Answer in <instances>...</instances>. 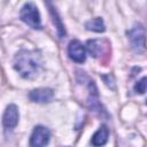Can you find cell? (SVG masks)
Segmentation results:
<instances>
[{
    "label": "cell",
    "instance_id": "10",
    "mask_svg": "<svg viewBox=\"0 0 147 147\" xmlns=\"http://www.w3.org/2000/svg\"><path fill=\"white\" fill-rule=\"evenodd\" d=\"M85 28L88 30V31H93V32H103L106 30V25H105V22L101 17H95V18H92L90 21H87L85 23Z\"/></svg>",
    "mask_w": 147,
    "mask_h": 147
},
{
    "label": "cell",
    "instance_id": "1",
    "mask_svg": "<svg viewBox=\"0 0 147 147\" xmlns=\"http://www.w3.org/2000/svg\"><path fill=\"white\" fill-rule=\"evenodd\" d=\"M14 69L24 79L36 78L42 69V56L37 49H21L13 61Z\"/></svg>",
    "mask_w": 147,
    "mask_h": 147
},
{
    "label": "cell",
    "instance_id": "3",
    "mask_svg": "<svg viewBox=\"0 0 147 147\" xmlns=\"http://www.w3.org/2000/svg\"><path fill=\"white\" fill-rule=\"evenodd\" d=\"M127 36H129L131 47L136 52L141 53L145 51V28L140 23L134 24L129 30Z\"/></svg>",
    "mask_w": 147,
    "mask_h": 147
},
{
    "label": "cell",
    "instance_id": "11",
    "mask_svg": "<svg viewBox=\"0 0 147 147\" xmlns=\"http://www.w3.org/2000/svg\"><path fill=\"white\" fill-rule=\"evenodd\" d=\"M49 10H51V14H52V17H53V22H54V24H55V28H56V30H57L59 36H60V37H63V36L65 34V30H64V26H63L62 23H61V20H60V17H59V15H57V11L54 10L53 7H51Z\"/></svg>",
    "mask_w": 147,
    "mask_h": 147
},
{
    "label": "cell",
    "instance_id": "8",
    "mask_svg": "<svg viewBox=\"0 0 147 147\" xmlns=\"http://www.w3.org/2000/svg\"><path fill=\"white\" fill-rule=\"evenodd\" d=\"M54 96V92L52 88L48 87H39L34 88L29 93V99L32 102L37 103H46L49 102Z\"/></svg>",
    "mask_w": 147,
    "mask_h": 147
},
{
    "label": "cell",
    "instance_id": "12",
    "mask_svg": "<svg viewBox=\"0 0 147 147\" xmlns=\"http://www.w3.org/2000/svg\"><path fill=\"white\" fill-rule=\"evenodd\" d=\"M133 90H134V92H137V93L144 94L145 91H146V77H142L140 80H138V82L134 84Z\"/></svg>",
    "mask_w": 147,
    "mask_h": 147
},
{
    "label": "cell",
    "instance_id": "9",
    "mask_svg": "<svg viewBox=\"0 0 147 147\" xmlns=\"http://www.w3.org/2000/svg\"><path fill=\"white\" fill-rule=\"evenodd\" d=\"M108 138H109V129L106 125H101L92 136L91 144L94 147H102L108 141Z\"/></svg>",
    "mask_w": 147,
    "mask_h": 147
},
{
    "label": "cell",
    "instance_id": "2",
    "mask_svg": "<svg viewBox=\"0 0 147 147\" xmlns=\"http://www.w3.org/2000/svg\"><path fill=\"white\" fill-rule=\"evenodd\" d=\"M21 20L32 29H41V18L38 7L33 2H25L20 10Z\"/></svg>",
    "mask_w": 147,
    "mask_h": 147
},
{
    "label": "cell",
    "instance_id": "5",
    "mask_svg": "<svg viewBox=\"0 0 147 147\" xmlns=\"http://www.w3.org/2000/svg\"><path fill=\"white\" fill-rule=\"evenodd\" d=\"M68 55H69V57L74 62H76V63H83L86 60V51H85V47L83 46V44L79 40L74 39L68 45Z\"/></svg>",
    "mask_w": 147,
    "mask_h": 147
},
{
    "label": "cell",
    "instance_id": "7",
    "mask_svg": "<svg viewBox=\"0 0 147 147\" xmlns=\"http://www.w3.org/2000/svg\"><path fill=\"white\" fill-rule=\"evenodd\" d=\"M106 42V40H100V39H90L86 42V48L87 52L91 54V56L98 59L101 55H105L108 53L109 51V45L107 44L106 46L103 45Z\"/></svg>",
    "mask_w": 147,
    "mask_h": 147
},
{
    "label": "cell",
    "instance_id": "6",
    "mask_svg": "<svg viewBox=\"0 0 147 147\" xmlns=\"http://www.w3.org/2000/svg\"><path fill=\"white\" fill-rule=\"evenodd\" d=\"M20 113L16 105L10 103L6 107L2 115V125L6 129H14L18 124Z\"/></svg>",
    "mask_w": 147,
    "mask_h": 147
},
{
    "label": "cell",
    "instance_id": "4",
    "mask_svg": "<svg viewBox=\"0 0 147 147\" xmlns=\"http://www.w3.org/2000/svg\"><path fill=\"white\" fill-rule=\"evenodd\" d=\"M51 140V131L42 125H37L31 136L29 145L30 147H46Z\"/></svg>",
    "mask_w": 147,
    "mask_h": 147
}]
</instances>
